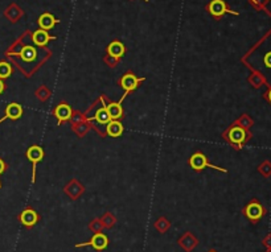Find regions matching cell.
<instances>
[{"mask_svg":"<svg viewBox=\"0 0 271 252\" xmlns=\"http://www.w3.org/2000/svg\"><path fill=\"white\" fill-rule=\"evenodd\" d=\"M265 214H266V209H265V207L262 206V203H259L257 199H253L252 202H249L244 209V216H246L252 223H258V222L265 216Z\"/></svg>","mask_w":271,"mask_h":252,"instance_id":"obj_1","label":"cell"},{"mask_svg":"<svg viewBox=\"0 0 271 252\" xmlns=\"http://www.w3.org/2000/svg\"><path fill=\"white\" fill-rule=\"evenodd\" d=\"M107 246H109V238H107V235L103 234V233H96L89 242L76 244V248L93 247L96 251L101 252L103 251V250H106Z\"/></svg>","mask_w":271,"mask_h":252,"instance_id":"obj_2","label":"cell"},{"mask_svg":"<svg viewBox=\"0 0 271 252\" xmlns=\"http://www.w3.org/2000/svg\"><path fill=\"white\" fill-rule=\"evenodd\" d=\"M189 165H191V168L194 170H202L204 168H212V169L221 170V172H226V169H222V168H220V166L212 165V164H209L207 160V156H205V155H202V153H200V152L192 155L191 160H189Z\"/></svg>","mask_w":271,"mask_h":252,"instance_id":"obj_3","label":"cell"},{"mask_svg":"<svg viewBox=\"0 0 271 252\" xmlns=\"http://www.w3.org/2000/svg\"><path fill=\"white\" fill-rule=\"evenodd\" d=\"M27 159L32 162V182H35V177H36V165L37 162L44 159V151L41 147L39 145H32L27 151Z\"/></svg>","mask_w":271,"mask_h":252,"instance_id":"obj_4","label":"cell"},{"mask_svg":"<svg viewBox=\"0 0 271 252\" xmlns=\"http://www.w3.org/2000/svg\"><path fill=\"white\" fill-rule=\"evenodd\" d=\"M19 219L21 222V225L24 227H27V229H32L33 226L37 225V222L40 219V216L39 214L36 213V210H33V209H25V210L21 211V214L19 216Z\"/></svg>","mask_w":271,"mask_h":252,"instance_id":"obj_5","label":"cell"},{"mask_svg":"<svg viewBox=\"0 0 271 252\" xmlns=\"http://www.w3.org/2000/svg\"><path fill=\"white\" fill-rule=\"evenodd\" d=\"M209 12H211L214 18H221L224 14L238 15V12L230 11V9L226 7L224 0H213L211 4H209Z\"/></svg>","mask_w":271,"mask_h":252,"instance_id":"obj_6","label":"cell"},{"mask_svg":"<svg viewBox=\"0 0 271 252\" xmlns=\"http://www.w3.org/2000/svg\"><path fill=\"white\" fill-rule=\"evenodd\" d=\"M249 139V133L244 127H233L229 132V140L230 143L235 144L237 147H241L246 140Z\"/></svg>","mask_w":271,"mask_h":252,"instance_id":"obj_7","label":"cell"},{"mask_svg":"<svg viewBox=\"0 0 271 252\" xmlns=\"http://www.w3.org/2000/svg\"><path fill=\"white\" fill-rule=\"evenodd\" d=\"M144 81V78H138L135 74H126L123 78L120 79V86L123 87L124 92H131L133 90H135L136 87H138V85L140 82H143Z\"/></svg>","mask_w":271,"mask_h":252,"instance_id":"obj_8","label":"cell"},{"mask_svg":"<svg viewBox=\"0 0 271 252\" xmlns=\"http://www.w3.org/2000/svg\"><path fill=\"white\" fill-rule=\"evenodd\" d=\"M53 114L58 120V124H61L62 122H66L72 118V108H70L69 105L66 103H61L56 107V110L53 111Z\"/></svg>","mask_w":271,"mask_h":252,"instance_id":"obj_9","label":"cell"},{"mask_svg":"<svg viewBox=\"0 0 271 252\" xmlns=\"http://www.w3.org/2000/svg\"><path fill=\"white\" fill-rule=\"evenodd\" d=\"M39 25H40V29L42 31H49L52 28L55 27L56 24L60 23V20H57V18L51 14H42L40 18H39Z\"/></svg>","mask_w":271,"mask_h":252,"instance_id":"obj_10","label":"cell"},{"mask_svg":"<svg viewBox=\"0 0 271 252\" xmlns=\"http://www.w3.org/2000/svg\"><path fill=\"white\" fill-rule=\"evenodd\" d=\"M23 115V107L19 103H9L5 108V116L7 119H12V120H18L21 118Z\"/></svg>","mask_w":271,"mask_h":252,"instance_id":"obj_11","label":"cell"},{"mask_svg":"<svg viewBox=\"0 0 271 252\" xmlns=\"http://www.w3.org/2000/svg\"><path fill=\"white\" fill-rule=\"evenodd\" d=\"M106 132L110 138H119L120 135L123 133V126L118 120H111L106 124Z\"/></svg>","mask_w":271,"mask_h":252,"instance_id":"obj_12","label":"cell"},{"mask_svg":"<svg viewBox=\"0 0 271 252\" xmlns=\"http://www.w3.org/2000/svg\"><path fill=\"white\" fill-rule=\"evenodd\" d=\"M56 37L53 36H49L46 31H42V29H39L36 32L32 35V40L33 42L39 46H45L48 42L51 41V40H55Z\"/></svg>","mask_w":271,"mask_h":252,"instance_id":"obj_13","label":"cell"},{"mask_svg":"<svg viewBox=\"0 0 271 252\" xmlns=\"http://www.w3.org/2000/svg\"><path fill=\"white\" fill-rule=\"evenodd\" d=\"M124 45L119 41H113L110 45L107 46V53L114 57V58H120L124 54Z\"/></svg>","mask_w":271,"mask_h":252,"instance_id":"obj_14","label":"cell"},{"mask_svg":"<svg viewBox=\"0 0 271 252\" xmlns=\"http://www.w3.org/2000/svg\"><path fill=\"white\" fill-rule=\"evenodd\" d=\"M106 110H107V112L110 115L111 120H118L123 115V108H122V103L120 102L107 105L106 106Z\"/></svg>","mask_w":271,"mask_h":252,"instance_id":"obj_15","label":"cell"},{"mask_svg":"<svg viewBox=\"0 0 271 252\" xmlns=\"http://www.w3.org/2000/svg\"><path fill=\"white\" fill-rule=\"evenodd\" d=\"M20 57H21V60L25 61V62H32V61H35V58H36L37 55V52L36 49L33 48V46H24L23 49L20 51Z\"/></svg>","mask_w":271,"mask_h":252,"instance_id":"obj_16","label":"cell"},{"mask_svg":"<svg viewBox=\"0 0 271 252\" xmlns=\"http://www.w3.org/2000/svg\"><path fill=\"white\" fill-rule=\"evenodd\" d=\"M94 119H96L99 124H107L109 122H111L110 115H109V112H107V110H106V107H102V108H99V110L97 111Z\"/></svg>","mask_w":271,"mask_h":252,"instance_id":"obj_17","label":"cell"},{"mask_svg":"<svg viewBox=\"0 0 271 252\" xmlns=\"http://www.w3.org/2000/svg\"><path fill=\"white\" fill-rule=\"evenodd\" d=\"M196 239L193 238L192 235H189V234H187V235H184L183 238L180 239V244L183 246L187 251H191L194 246H196Z\"/></svg>","mask_w":271,"mask_h":252,"instance_id":"obj_18","label":"cell"},{"mask_svg":"<svg viewBox=\"0 0 271 252\" xmlns=\"http://www.w3.org/2000/svg\"><path fill=\"white\" fill-rule=\"evenodd\" d=\"M11 74H12V66L4 61L0 62V79L8 78Z\"/></svg>","mask_w":271,"mask_h":252,"instance_id":"obj_19","label":"cell"},{"mask_svg":"<svg viewBox=\"0 0 271 252\" xmlns=\"http://www.w3.org/2000/svg\"><path fill=\"white\" fill-rule=\"evenodd\" d=\"M156 227H157V230H159V231L164 233V231H166V230L170 227V222L161 218V219H159V222L156 223Z\"/></svg>","mask_w":271,"mask_h":252,"instance_id":"obj_20","label":"cell"},{"mask_svg":"<svg viewBox=\"0 0 271 252\" xmlns=\"http://www.w3.org/2000/svg\"><path fill=\"white\" fill-rule=\"evenodd\" d=\"M263 62H265V65H266V68L271 69V52H269V53H266V54H265Z\"/></svg>","mask_w":271,"mask_h":252,"instance_id":"obj_21","label":"cell"},{"mask_svg":"<svg viewBox=\"0 0 271 252\" xmlns=\"http://www.w3.org/2000/svg\"><path fill=\"white\" fill-rule=\"evenodd\" d=\"M90 229H92L93 231H96V233H99V231H101V225L98 223V220H94L92 225H90Z\"/></svg>","mask_w":271,"mask_h":252,"instance_id":"obj_22","label":"cell"},{"mask_svg":"<svg viewBox=\"0 0 271 252\" xmlns=\"http://www.w3.org/2000/svg\"><path fill=\"white\" fill-rule=\"evenodd\" d=\"M262 243H263V246L267 248V250H269V248H271V234H269L266 238L263 239Z\"/></svg>","mask_w":271,"mask_h":252,"instance_id":"obj_23","label":"cell"},{"mask_svg":"<svg viewBox=\"0 0 271 252\" xmlns=\"http://www.w3.org/2000/svg\"><path fill=\"white\" fill-rule=\"evenodd\" d=\"M5 168H7V165H5V162L3 160H1V159H0V176L4 173ZM0 188H1V182H0Z\"/></svg>","mask_w":271,"mask_h":252,"instance_id":"obj_24","label":"cell"},{"mask_svg":"<svg viewBox=\"0 0 271 252\" xmlns=\"http://www.w3.org/2000/svg\"><path fill=\"white\" fill-rule=\"evenodd\" d=\"M105 220H106V225L109 226V227H111V226H113V225H114V223H115V219H113V218H111L110 216H106Z\"/></svg>","mask_w":271,"mask_h":252,"instance_id":"obj_25","label":"cell"},{"mask_svg":"<svg viewBox=\"0 0 271 252\" xmlns=\"http://www.w3.org/2000/svg\"><path fill=\"white\" fill-rule=\"evenodd\" d=\"M4 82H3V79H0V94L4 91Z\"/></svg>","mask_w":271,"mask_h":252,"instance_id":"obj_26","label":"cell"},{"mask_svg":"<svg viewBox=\"0 0 271 252\" xmlns=\"http://www.w3.org/2000/svg\"><path fill=\"white\" fill-rule=\"evenodd\" d=\"M266 98H267V101H269L271 103V89H270V90H269V91L266 92Z\"/></svg>","mask_w":271,"mask_h":252,"instance_id":"obj_27","label":"cell"},{"mask_svg":"<svg viewBox=\"0 0 271 252\" xmlns=\"http://www.w3.org/2000/svg\"><path fill=\"white\" fill-rule=\"evenodd\" d=\"M266 252H271V248H269V250H267Z\"/></svg>","mask_w":271,"mask_h":252,"instance_id":"obj_28","label":"cell"},{"mask_svg":"<svg viewBox=\"0 0 271 252\" xmlns=\"http://www.w3.org/2000/svg\"><path fill=\"white\" fill-rule=\"evenodd\" d=\"M208 252H217V251H214V250H212V251H208Z\"/></svg>","mask_w":271,"mask_h":252,"instance_id":"obj_29","label":"cell"},{"mask_svg":"<svg viewBox=\"0 0 271 252\" xmlns=\"http://www.w3.org/2000/svg\"><path fill=\"white\" fill-rule=\"evenodd\" d=\"M146 1H147V0H146Z\"/></svg>","mask_w":271,"mask_h":252,"instance_id":"obj_30","label":"cell"}]
</instances>
